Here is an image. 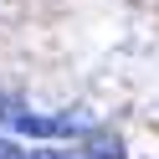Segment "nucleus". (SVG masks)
Segmentation results:
<instances>
[{"label": "nucleus", "instance_id": "3", "mask_svg": "<svg viewBox=\"0 0 159 159\" xmlns=\"http://www.w3.org/2000/svg\"><path fill=\"white\" fill-rule=\"evenodd\" d=\"M26 113V103L16 93H0V128H16V118Z\"/></svg>", "mask_w": 159, "mask_h": 159}, {"label": "nucleus", "instance_id": "4", "mask_svg": "<svg viewBox=\"0 0 159 159\" xmlns=\"http://www.w3.org/2000/svg\"><path fill=\"white\" fill-rule=\"evenodd\" d=\"M0 159H26V149L16 144V139H0Z\"/></svg>", "mask_w": 159, "mask_h": 159}, {"label": "nucleus", "instance_id": "1", "mask_svg": "<svg viewBox=\"0 0 159 159\" xmlns=\"http://www.w3.org/2000/svg\"><path fill=\"white\" fill-rule=\"evenodd\" d=\"M77 154H82V159H123V139L93 128V134H82V149H77Z\"/></svg>", "mask_w": 159, "mask_h": 159}, {"label": "nucleus", "instance_id": "5", "mask_svg": "<svg viewBox=\"0 0 159 159\" xmlns=\"http://www.w3.org/2000/svg\"><path fill=\"white\" fill-rule=\"evenodd\" d=\"M26 159H72V154H67V149H31Z\"/></svg>", "mask_w": 159, "mask_h": 159}, {"label": "nucleus", "instance_id": "2", "mask_svg": "<svg viewBox=\"0 0 159 159\" xmlns=\"http://www.w3.org/2000/svg\"><path fill=\"white\" fill-rule=\"evenodd\" d=\"M67 134H93V118L82 113V108H67V113H57V139Z\"/></svg>", "mask_w": 159, "mask_h": 159}]
</instances>
